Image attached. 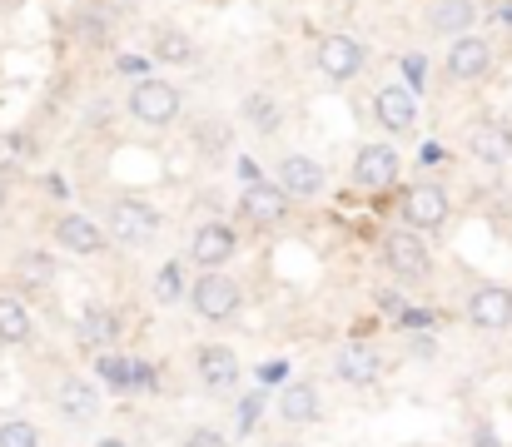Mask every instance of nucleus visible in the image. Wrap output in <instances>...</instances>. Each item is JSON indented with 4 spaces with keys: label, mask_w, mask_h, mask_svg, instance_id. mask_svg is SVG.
<instances>
[{
    "label": "nucleus",
    "mask_w": 512,
    "mask_h": 447,
    "mask_svg": "<svg viewBox=\"0 0 512 447\" xmlns=\"http://www.w3.org/2000/svg\"><path fill=\"white\" fill-rule=\"evenodd\" d=\"M503 20H508V25H512V5H508V10H503Z\"/></svg>",
    "instance_id": "35"
},
{
    "label": "nucleus",
    "mask_w": 512,
    "mask_h": 447,
    "mask_svg": "<svg viewBox=\"0 0 512 447\" xmlns=\"http://www.w3.org/2000/svg\"><path fill=\"white\" fill-rule=\"evenodd\" d=\"M80 328H85V338H95V343H105V338H115V318H110L105 308H85V318H80Z\"/></svg>",
    "instance_id": "26"
},
{
    "label": "nucleus",
    "mask_w": 512,
    "mask_h": 447,
    "mask_svg": "<svg viewBox=\"0 0 512 447\" xmlns=\"http://www.w3.org/2000/svg\"><path fill=\"white\" fill-rule=\"evenodd\" d=\"M279 189L284 194H319L324 189V164L319 159H309V154H284V164H279Z\"/></svg>",
    "instance_id": "13"
},
{
    "label": "nucleus",
    "mask_w": 512,
    "mask_h": 447,
    "mask_svg": "<svg viewBox=\"0 0 512 447\" xmlns=\"http://www.w3.org/2000/svg\"><path fill=\"white\" fill-rule=\"evenodd\" d=\"M473 447H498V433H493V428H478V433H473Z\"/></svg>",
    "instance_id": "32"
},
{
    "label": "nucleus",
    "mask_w": 512,
    "mask_h": 447,
    "mask_svg": "<svg viewBox=\"0 0 512 447\" xmlns=\"http://www.w3.org/2000/svg\"><path fill=\"white\" fill-rule=\"evenodd\" d=\"M473 154H478V159L503 164V159L512 154V135L508 130H478V135H473Z\"/></svg>",
    "instance_id": "22"
},
{
    "label": "nucleus",
    "mask_w": 512,
    "mask_h": 447,
    "mask_svg": "<svg viewBox=\"0 0 512 447\" xmlns=\"http://www.w3.org/2000/svg\"><path fill=\"white\" fill-rule=\"evenodd\" d=\"M0 204H5V179H0Z\"/></svg>",
    "instance_id": "36"
},
{
    "label": "nucleus",
    "mask_w": 512,
    "mask_h": 447,
    "mask_svg": "<svg viewBox=\"0 0 512 447\" xmlns=\"http://www.w3.org/2000/svg\"><path fill=\"white\" fill-rule=\"evenodd\" d=\"M155 298L170 308V303H179V298H189V284H184V269L179 264H165L160 274H155Z\"/></svg>",
    "instance_id": "23"
},
{
    "label": "nucleus",
    "mask_w": 512,
    "mask_h": 447,
    "mask_svg": "<svg viewBox=\"0 0 512 447\" xmlns=\"http://www.w3.org/2000/svg\"><path fill=\"white\" fill-rule=\"evenodd\" d=\"M100 378H105L110 388H125V383H130V363H125V358H100Z\"/></svg>",
    "instance_id": "27"
},
{
    "label": "nucleus",
    "mask_w": 512,
    "mask_h": 447,
    "mask_svg": "<svg viewBox=\"0 0 512 447\" xmlns=\"http://www.w3.org/2000/svg\"><path fill=\"white\" fill-rule=\"evenodd\" d=\"M0 447H40L35 423H25V418H10V423H0Z\"/></svg>",
    "instance_id": "25"
},
{
    "label": "nucleus",
    "mask_w": 512,
    "mask_h": 447,
    "mask_svg": "<svg viewBox=\"0 0 512 447\" xmlns=\"http://www.w3.org/2000/svg\"><path fill=\"white\" fill-rule=\"evenodd\" d=\"M334 373H339L343 383H353V388H368V383L378 378V353H373V348H363V343H353V348H343L339 353Z\"/></svg>",
    "instance_id": "18"
},
{
    "label": "nucleus",
    "mask_w": 512,
    "mask_h": 447,
    "mask_svg": "<svg viewBox=\"0 0 512 447\" xmlns=\"http://www.w3.org/2000/svg\"><path fill=\"white\" fill-rule=\"evenodd\" d=\"M378 120H383L388 130H413V120H418V100H413V90H408V85H388V90H378Z\"/></svg>",
    "instance_id": "15"
},
{
    "label": "nucleus",
    "mask_w": 512,
    "mask_h": 447,
    "mask_svg": "<svg viewBox=\"0 0 512 447\" xmlns=\"http://www.w3.org/2000/svg\"><path fill=\"white\" fill-rule=\"evenodd\" d=\"M155 60H170V65H189L194 60V45L179 35V30H165L160 40H155Z\"/></svg>",
    "instance_id": "24"
},
{
    "label": "nucleus",
    "mask_w": 512,
    "mask_h": 447,
    "mask_svg": "<svg viewBox=\"0 0 512 447\" xmlns=\"http://www.w3.org/2000/svg\"><path fill=\"white\" fill-rule=\"evenodd\" d=\"M468 323L483 328V333H503V328H512V294L498 289V284L478 289V294L468 298Z\"/></svg>",
    "instance_id": "7"
},
{
    "label": "nucleus",
    "mask_w": 512,
    "mask_h": 447,
    "mask_svg": "<svg viewBox=\"0 0 512 447\" xmlns=\"http://www.w3.org/2000/svg\"><path fill=\"white\" fill-rule=\"evenodd\" d=\"M184 447H229V443H224L219 428H194V433L184 438Z\"/></svg>",
    "instance_id": "29"
},
{
    "label": "nucleus",
    "mask_w": 512,
    "mask_h": 447,
    "mask_svg": "<svg viewBox=\"0 0 512 447\" xmlns=\"http://www.w3.org/2000/svg\"><path fill=\"white\" fill-rule=\"evenodd\" d=\"M189 259L209 274V269H224L229 259H234V229H224V224H199L194 229V239H189Z\"/></svg>",
    "instance_id": "9"
},
{
    "label": "nucleus",
    "mask_w": 512,
    "mask_h": 447,
    "mask_svg": "<svg viewBox=\"0 0 512 447\" xmlns=\"http://www.w3.org/2000/svg\"><path fill=\"white\" fill-rule=\"evenodd\" d=\"M95 447H125V443H120V438H100Z\"/></svg>",
    "instance_id": "34"
},
{
    "label": "nucleus",
    "mask_w": 512,
    "mask_h": 447,
    "mask_svg": "<svg viewBox=\"0 0 512 447\" xmlns=\"http://www.w3.org/2000/svg\"><path fill=\"white\" fill-rule=\"evenodd\" d=\"M239 174H244V184H259V179H264V174H259V164H254L249 154L239 159Z\"/></svg>",
    "instance_id": "31"
},
{
    "label": "nucleus",
    "mask_w": 512,
    "mask_h": 447,
    "mask_svg": "<svg viewBox=\"0 0 512 447\" xmlns=\"http://www.w3.org/2000/svg\"><path fill=\"white\" fill-rule=\"evenodd\" d=\"M488 65H493L488 40L463 35V40H453V45H448V75H453V80H483V75H488Z\"/></svg>",
    "instance_id": "12"
},
{
    "label": "nucleus",
    "mask_w": 512,
    "mask_h": 447,
    "mask_svg": "<svg viewBox=\"0 0 512 447\" xmlns=\"http://www.w3.org/2000/svg\"><path fill=\"white\" fill-rule=\"evenodd\" d=\"M363 60H368V50H363L353 35H329V40L319 45V70H324L329 80H353V75L363 70Z\"/></svg>",
    "instance_id": "11"
},
{
    "label": "nucleus",
    "mask_w": 512,
    "mask_h": 447,
    "mask_svg": "<svg viewBox=\"0 0 512 447\" xmlns=\"http://www.w3.org/2000/svg\"><path fill=\"white\" fill-rule=\"evenodd\" d=\"M60 413H65L70 423H90V418L100 413V393H95L85 378H65V383H60Z\"/></svg>",
    "instance_id": "17"
},
{
    "label": "nucleus",
    "mask_w": 512,
    "mask_h": 447,
    "mask_svg": "<svg viewBox=\"0 0 512 447\" xmlns=\"http://www.w3.org/2000/svg\"><path fill=\"white\" fill-rule=\"evenodd\" d=\"M383 259H388V269H393L398 279H423L428 264H433L423 234H413V229H393V234L383 239Z\"/></svg>",
    "instance_id": "4"
},
{
    "label": "nucleus",
    "mask_w": 512,
    "mask_h": 447,
    "mask_svg": "<svg viewBox=\"0 0 512 447\" xmlns=\"http://www.w3.org/2000/svg\"><path fill=\"white\" fill-rule=\"evenodd\" d=\"M110 234L120 244H145L160 234V209L145 204V199H115L110 204Z\"/></svg>",
    "instance_id": "2"
},
{
    "label": "nucleus",
    "mask_w": 512,
    "mask_h": 447,
    "mask_svg": "<svg viewBox=\"0 0 512 447\" xmlns=\"http://www.w3.org/2000/svg\"><path fill=\"white\" fill-rule=\"evenodd\" d=\"M279 447H289V443H279Z\"/></svg>",
    "instance_id": "37"
},
{
    "label": "nucleus",
    "mask_w": 512,
    "mask_h": 447,
    "mask_svg": "<svg viewBox=\"0 0 512 447\" xmlns=\"http://www.w3.org/2000/svg\"><path fill=\"white\" fill-rule=\"evenodd\" d=\"M194 368H199V383H204L209 393H229V388L239 383V358H234V348H224V343H204L199 358H194Z\"/></svg>",
    "instance_id": "10"
},
{
    "label": "nucleus",
    "mask_w": 512,
    "mask_h": 447,
    "mask_svg": "<svg viewBox=\"0 0 512 447\" xmlns=\"http://www.w3.org/2000/svg\"><path fill=\"white\" fill-rule=\"evenodd\" d=\"M55 234H60V244H65L70 254H85V259H90V254H105V229H100L90 214H65Z\"/></svg>",
    "instance_id": "14"
},
{
    "label": "nucleus",
    "mask_w": 512,
    "mask_h": 447,
    "mask_svg": "<svg viewBox=\"0 0 512 447\" xmlns=\"http://www.w3.org/2000/svg\"><path fill=\"white\" fill-rule=\"evenodd\" d=\"M189 303H194V313L199 318H229L234 308H239V284L229 279V274H219V269H209V274H199L194 284H189Z\"/></svg>",
    "instance_id": "3"
},
{
    "label": "nucleus",
    "mask_w": 512,
    "mask_h": 447,
    "mask_svg": "<svg viewBox=\"0 0 512 447\" xmlns=\"http://www.w3.org/2000/svg\"><path fill=\"white\" fill-rule=\"evenodd\" d=\"M130 115L145 120V125H170L179 115V90L165 85V80H140L130 90Z\"/></svg>",
    "instance_id": "5"
},
{
    "label": "nucleus",
    "mask_w": 512,
    "mask_h": 447,
    "mask_svg": "<svg viewBox=\"0 0 512 447\" xmlns=\"http://www.w3.org/2000/svg\"><path fill=\"white\" fill-rule=\"evenodd\" d=\"M403 229H413V234H433V229H443V219H448V194L438 189V184H413L408 194H403Z\"/></svg>",
    "instance_id": "1"
},
{
    "label": "nucleus",
    "mask_w": 512,
    "mask_h": 447,
    "mask_svg": "<svg viewBox=\"0 0 512 447\" xmlns=\"http://www.w3.org/2000/svg\"><path fill=\"white\" fill-rule=\"evenodd\" d=\"M279 418L294 423V428L319 423V388H309V383H289L284 398H279Z\"/></svg>",
    "instance_id": "16"
},
{
    "label": "nucleus",
    "mask_w": 512,
    "mask_h": 447,
    "mask_svg": "<svg viewBox=\"0 0 512 447\" xmlns=\"http://www.w3.org/2000/svg\"><path fill=\"white\" fill-rule=\"evenodd\" d=\"M259 413H264V403H259V398H244V403H239V428L249 433V428L259 423Z\"/></svg>",
    "instance_id": "30"
},
{
    "label": "nucleus",
    "mask_w": 512,
    "mask_h": 447,
    "mask_svg": "<svg viewBox=\"0 0 512 447\" xmlns=\"http://www.w3.org/2000/svg\"><path fill=\"white\" fill-rule=\"evenodd\" d=\"M120 70H125V75H140V70H145V60H140V55H125V60H120Z\"/></svg>",
    "instance_id": "33"
},
{
    "label": "nucleus",
    "mask_w": 512,
    "mask_h": 447,
    "mask_svg": "<svg viewBox=\"0 0 512 447\" xmlns=\"http://www.w3.org/2000/svg\"><path fill=\"white\" fill-rule=\"evenodd\" d=\"M473 20H478V5L473 0H438L433 5V30L438 35H458L463 40L473 30Z\"/></svg>",
    "instance_id": "19"
},
{
    "label": "nucleus",
    "mask_w": 512,
    "mask_h": 447,
    "mask_svg": "<svg viewBox=\"0 0 512 447\" xmlns=\"http://www.w3.org/2000/svg\"><path fill=\"white\" fill-rule=\"evenodd\" d=\"M30 338V308L15 294H0V343H25Z\"/></svg>",
    "instance_id": "20"
},
{
    "label": "nucleus",
    "mask_w": 512,
    "mask_h": 447,
    "mask_svg": "<svg viewBox=\"0 0 512 447\" xmlns=\"http://www.w3.org/2000/svg\"><path fill=\"white\" fill-rule=\"evenodd\" d=\"M239 214L254 219V224H279V219L289 214V194H284L279 184H269V179L244 184V194H239Z\"/></svg>",
    "instance_id": "8"
},
{
    "label": "nucleus",
    "mask_w": 512,
    "mask_h": 447,
    "mask_svg": "<svg viewBox=\"0 0 512 447\" xmlns=\"http://www.w3.org/2000/svg\"><path fill=\"white\" fill-rule=\"evenodd\" d=\"M244 115H249V125H254V130H264V135H274V130H279V105H274V95H269V90H254V95L244 100Z\"/></svg>",
    "instance_id": "21"
},
{
    "label": "nucleus",
    "mask_w": 512,
    "mask_h": 447,
    "mask_svg": "<svg viewBox=\"0 0 512 447\" xmlns=\"http://www.w3.org/2000/svg\"><path fill=\"white\" fill-rule=\"evenodd\" d=\"M20 269H25V274H30V279H50V274H55V264H50V259H45V254H40V249H30V254H25V264H20Z\"/></svg>",
    "instance_id": "28"
},
{
    "label": "nucleus",
    "mask_w": 512,
    "mask_h": 447,
    "mask_svg": "<svg viewBox=\"0 0 512 447\" xmlns=\"http://www.w3.org/2000/svg\"><path fill=\"white\" fill-rule=\"evenodd\" d=\"M398 174H403V164L388 145H363L358 159H353V184L358 189H388Z\"/></svg>",
    "instance_id": "6"
}]
</instances>
